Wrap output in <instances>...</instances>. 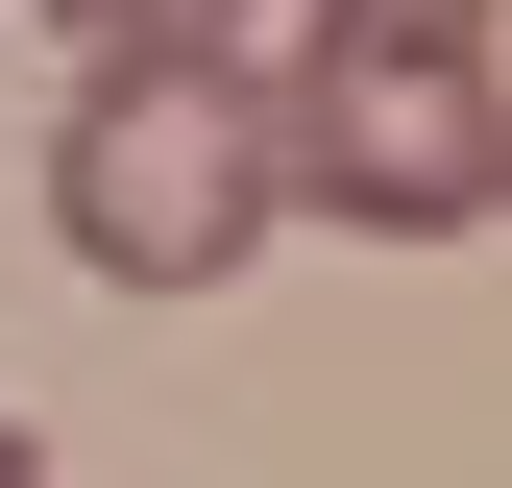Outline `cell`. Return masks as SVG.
I'll return each instance as SVG.
<instances>
[{
  "instance_id": "cell-1",
  "label": "cell",
  "mask_w": 512,
  "mask_h": 488,
  "mask_svg": "<svg viewBox=\"0 0 512 488\" xmlns=\"http://www.w3.org/2000/svg\"><path fill=\"white\" fill-rule=\"evenodd\" d=\"M269 196L366 244H464L512 196V0H317L269 98Z\"/></svg>"
},
{
  "instance_id": "cell-2",
  "label": "cell",
  "mask_w": 512,
  "mask_h": 488,
  "mask_svg": "<svg viewBox=\"0 0 512 488\" xmlns=\"http://www.w3.org/2000/svg\"><path fill=\"white\" fill-rule=\"evenodd\" d=\"M49 244L98 293H220L269 244V74L244 49H147V74H74L49 122Z\"/></svg>"
},
{
  "instance_id": "cell-3",
  "label": "cell",
  "mask_w": 512,
  "mask_h": 488,
  "mask_svg": "<svg viewBox=\"0 0 512 488\" xmlns=\"http://www.w3.org/2000/svg\"><path fill=\"white\" fill-rule=\"evenodd\" d=\"M74 74H147V49H244V0H49Z\"/></svg>"
},
{
  "instance_id": "cell-4",
  "label": "cell",
  "mask_w": 512,
  "mask_h": 488,
  "mask_svg": "<svg viewBox=\"0 0 512 488\" xmlns=\"http://www.w3.org/2000/svg\"><path fill=\"white\" fill-rule=\"evenodd\" d=\"M0 488H49V440H25V415H0Z\"/></svg>"
}]
</instances>
